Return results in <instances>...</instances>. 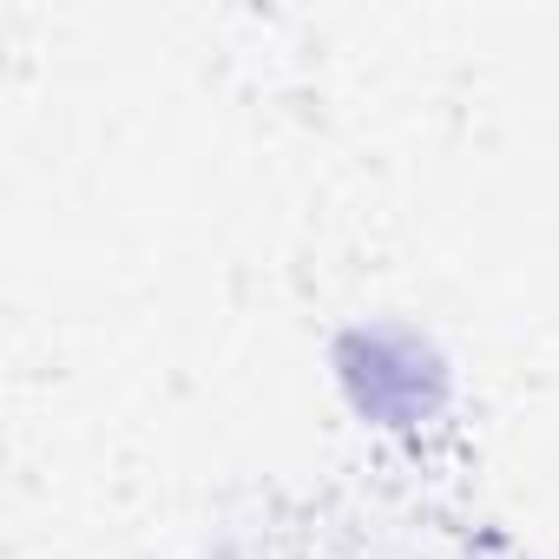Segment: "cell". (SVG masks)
I'll return each mask as SVG.
<instances>
[{"label": "cell", "mask_w": 559, "mask_h": 559, "mask_svg": "<svg viewBox=\"0 0 559 559\" xmlns=\"http://www.w3.org/2000/svg\"><path fill=\"white\" fill-rule=\"evenodd\" d=\"M343 382H349L356 408L382 415V421H415V415H435V402H441V362L415 336H395V330L349 336Z\"/></svg>", "instance_id": "obj_1"}]
</instances>
